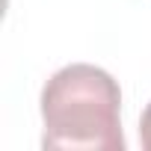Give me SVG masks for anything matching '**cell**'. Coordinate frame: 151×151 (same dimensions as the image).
I'll list each match as a JSON object with an SVG mask.
<instances>
[{
	"label": "cell",
	"instance_id": "6da1fadb",
	"mask_svg": "<svg viewBox=\"0 0 151 151\" xmlns=\"http://www.w3.org/2000/svg\"><path fill=\"white\" fill-rule=\"evenodd\" d=\"M45 148H101L124 151L122 89L110 71L71 62L42 89Z\"/></svg>",
	"mask_w": 151,
	"mask_h": 151
},
{
	"label": "cell",
	"instance_id": "7a4b0ae2",
	"mask_svg": "<svg viewBox=\"0 0 151 151\" xmlns=\"http://www.w3.org/2000/svg\"><path fill=\"white\" fill-rule=\"evenodd\" d=\"M139 142L145 151H151V101L148 107L142 110V119H139Z\"/></svg>",
	"mask_w": 151,
	"mask_h": 151
}]
</instances>
